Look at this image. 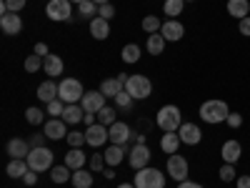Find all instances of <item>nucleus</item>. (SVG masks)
<instances>
[{"label": "nucleus", "instance_id": "obj_34", "mask_svg": "<svg viewBox=\"0 0 250 188\" xmlns=\"http://www.w3.org/2000/svg\"><path fill=\"white\" fill-rule=\"evenodd\" d=\"M78 15L93 20V18L98 15V3H93V0H83V3L78 5Z\"/></svg>", "mask_w": 250, "mask_h": 188}, {"label": "nucleus", "instance_id": "obj_13", "mask_svg": "<svg viewBox=\"0 0 250 188\" xmlns=\"http://www.w3.org/2000/svg\"><path fill=\"white\" fill-rule=\"evenodd\" d=\"M160 35H163L165 40H170V43H178V40H183V35H185V28H183L180 20L168 18V20L163 23V28H160Z\"/></svg>", "mask_w": 250, "mask_h": 188}, {"label": "nucleus", "instance_id": "obj_52", "mask_svg": "<svg viewBox=\"0 0 250 188\" xmlns=\"http://www.w3.org/2000/svg\"><path fill=\"white\" fill-rule=\"evenodd\" d=\"M178 188H205V186H200L195 181H183V183H178Z\"/></svg>", "mask_w": 250, "mask_h": 188}, {"label": "nucleus", "instance_id": "obj_3", "mask_svg": "<svg viewBox=\"0 0 250 188\" xmlns=\"http://www.w3.org/2000/svg\"><path fill=\"white\" fill-rule=\"evenodd\" d=\"M60 91H58V98L62 100V103H80L83 100V95H85V91H83V83L78 80V78H62L60 83Z\"/></svg>", "mask_w": 250, "mask_h": 188}, {"label": "nucleus", "instance_id": "obj_45", "mask_svg": "<svg viewBox=\"0 0 250 188\" xmlns=\"http://www.w3.org/2000/svg\"><path fill=\"white\" fill-rule=\"evenodd\" d=\"M5 3H8V10H10V13H20V10L25 8L28 0H5Z\"/></svg>", "mask_w": 250, "mask_h": 188}, {"label": "nucleus", "instance_id": "obj_10", "mask_svg": "<svg viewBox=\"0 0 250 188\" xmlns=\"http://www.w3.org/2000/svg\"><path fill=\"white\" fill-rule=\"evenodd\" d=\"M85 141H88V145H93V148H100L103 143H108V141H110L108 125H103V123H93V125H88Z\"/></svg>", "mask_w": 250, "mask_h": 188}, {"label": "nucleus", "instance_id": "obj_42", "mask_svg": "<svg viewBox=\"0 0 250 188\" xmlns=\"http://www.w3.org/2000/svg\"><path fill=\"white\" fill-rule=\"evenodd\" d=\"M65 141L70 143V148H80L83 143H88V141H85V133H80V131H70Z\"/></svg>", "mask_w": 250, "mask_h": 188}, {"label": "nucleus", "instance_id": "obj_49", "mask_svg": "<svg viewBox=\"0 0 250 188\" xmlns=\"http://www.w3.org/2000/svg\"><path fill=\"white\" fill-rule=\"evenodd\" d=\"M35 55H40V58H45V55H50V50H48V46L45 43H35V50H33Z\"/></svg>", "mask_w": 250, "mask_h": 188}, {"label": "nucleus", "instance_id": "obj_39", "mask_svg": "<svg viewBox=\"0 0 250 188\" xmlns=\"http://www.w3.org/2000/svg\"><path fill=\"white\" fill-rule=\"evenodd\" d=\"M65 106H68V103H62L60 98H55V100H50L48 103V116H53V118H62V113H65Z\"/></svg>", "mask_w": 250, "mask_h": 188}, {"label": "nucleus", "instance_id": "obj_6", "mask_svg": "<svg viewBox=\"0 0 250 188\" xmlns=\"http://www.w3.org/2000/svg\"><path fill=\"white\" fill-rule=\"evenodd\" d=\"M125 91H128L135 100H145L153 93V83L148 75H130L128 83H125Z\"/></svg>", "mask_w": 250, "mask_h": 188}, {"label": "nucleus", "instance_id": "obj_28", "mask_svg": "<svg viewBox=\"0 0 250 188\" xmlns=\"http://www.w3.org/2000/svg\"><path fill=\"white\" fill-rule=\"evenodd\" d=\"M85 153H83L80 148H70L68 151V156H65V165H68V168L70 171H80L83 168V165H85Z\"/></svg>", "mask_w": 250, "mask_h": 188}, {"label": "nucleus", "instance_id": "obj_51", "mask_svg": "<svg viewBox=\"0 0 250 188\" xmlns=\"http://www.w3.org/2000/svg\"><path fill=\"white\" fill-rule=\"evenodd\" d=\"M45 138H48L45 133H43V136H33V138H30V145H33V148H40V145H43V141H45Z\"/></svg>", "mask_w": 250, "mask_h": 188}, {"label": "nucleus", "instance_id": "obj_24", "mask_svg": "<svg viewBox=\"0 0 250 188\" xmlns=\"http://www.w3.org/2000/svg\"><path fill=\"white\" fill-rule=\"evenodd\" d=\"M83 118H85V111H83L80 103H70V106H65L62 120H65L68 125H78V123H83Z\"/></svg>", "mask_w": 250, "mask_h": 188}, {"label": "nucleus", "instance_id": "obj_36", "mask_svg": "<svg viewBox=\"0 0 250 188\" xmlns=\"http://www.w3.org/2000/svg\"><path fill=\"white\" fill-rule=\"evenodd\" d=\"M120 55H123V60H125V63H138V60H140V48H138L135 43H128V46L123 48V53H120Z\"/></svg>", "mask_w": 250, "mask_h": 188}, {"label": "nucleus", "instance_id": "obj_54", "mask_svg": "<svg viewBox=\"0 0 250 188\" xmlns=\"http://www.w3.org/2000/svg\"><path fill=\"white\" fill-rule=\"evenodd\" d=\"M105 178H115V171L113 168H105Z\"/></svg>", "mask_w": 250, "mask_h": 188}, {"label": "nucleus", "instance_id": "obj_26", "mask_svg": "<svg viewBox=\"0 0 250 188\" xmlns=\"http://www.w3.org/2000/svg\"><path fill=\"white\" fill-rule=\"evenodd\" d=\"M120 91H125V86L118 80V75H115V78H105V80L100 83V93L105 95V98H115Z\"/></svg>", "mask_w": 250, "mask_h": 188}, {"label": "nucleus", "instance_id": "obj_17", "mask_svg": "<svg viewBox=\"0 0 250 188\" xmlns=\"http://www.w3.org/2000/svg\"><path fill=\"white\" fill-rule=\"evenodd\" d=\"M0 30L5 35H18L23 30V20H20L18 13H3L0 15Z\"/></svg>", "mask_w": 250, "mask_h": 188}, {"label": "nucleus", "instance_id": "obj_1", "mask_svg": "<svg viewBox=\"0 0 250 188\" xmlns=\"http://www.w3.org/2000/svg\"><path fill=\"white\" fill-rule=\"evenodd\" d=\"M198 116H200V120H205V123H210V125H218V123H225L228 120V116H230V108H228V103L225 100H205L203 106H200V111H198Z\"/></svg>", "mask_w": 250, "mask_h": 188}, {"label": "nucleus", "instance_id": "obj_53", "mask_svg": "<svg viewBox=\"0 0 250 188\" xmlns=\"http://www.w3.org/2000/svg\"><path fill=\"white\" fill-rule=\"evenodd\" d=\"M83 123H85V125H93V123H95V113H85V118H83Z\"/></svg>", "mask_w": 250, "mask_h": 188}, {"label": "nucleus", "instance_id": "obj_30", "mask_svg": "<svg viewBox=\"0 0 250 188\" xmlns=\"http://www.w3.org/2000/svg\"><path fill=\"white\" fill-rule=\"evenodd\" d=\"M70 178H73V171L68 168L65 163H62V165H55V168H50V181H53V183H68Z\"/></svg>", "mask_w": 250, "mask_h": 188}, {"label": "nucleus", "instance_id": "obj_33", "mask_svg": "<svg viewBox=\"0 0 250 188\" xmlns=\"http://www.w3.org/2000/svg\"><path fill=\"white\" fill-rule=\"evenodd\" d=\"M140 25H143L145 33H150V35H153V33H160V28H163V23H160L158 15H145Z\"/></svg>", "mask_w": 250, "mask_h": 188}, {"label": "nucleus", "instance_id": "obj_46", "mask_svg": "<svg viewBox=\"0 0 250 188\" xmlns=\"http://www.w3.org/2000/svg\"><path fill=\"white\" fill-rule=\"evenodd\" d=\"M228 125H230V128H240V125H243V116L240 113H233L230 111V116H228V120H225Z\"/></svg>", "mask_w": 250, "mask_h": 188}, {"label": "nucleus", "instance_id": "obj_31", "mask_svg": "<svg viewBox=\"0 0 250 188\" xmlns=\"http://www.w3.org/2000/svg\"><path fill=\"white\" fill-rule=\"evenodd\" d=\"M165 43H168V40H165L160 33L148 35V53H150V55H160V53L165 50Z\"/></svg>", "mask_w": 250, "mask_h": 188}, {"label": "nucleus", "instance_id": "obj_8", "mask_svg": "<svg viewBox=\"0 0 250 188\" xmlns=\"http://www.w3.org/2000/svg\"><path fill=\"white\" fill-rule=\"evenodd\" d=\"M165 168H168V176L178 183L188 181V173H190V165H188L185 156H178V153L168 156V165H165Z\"/></svg>", "mask_w": 250, "mask_h": 188}, {"label": "nucleus", "instance_id": "obj_14", "mask_svg": "<svg viewBox=\"0 0 250 188\" xmlns=\"http://www.w3.org/2000/svg\"><path fill=\"white\" fill-rule=\"evenodd\" d=\"M43 133L50 138V141H60V138H68V123L62 118H53V120H45L43 125Z\"/></svg>", "mask_w": 250, "mask_h": 188}, {"label": "nucleus", "instance_id": "obj_15", "mask_svg": "<svg viewBox=\"0 0 250 188\" xmlns=\"http://www.w3.org/2000/svg\"><path fill=\"white\" fill-rule=\"evenodd\" d=\"M240 156H243V145H240V141H235V138H230V141H225L223 143V148H220V158H223V163H238L240 161Z\"/></svg>", "mask_w": 250, "mask_h": 188}, {"label": "nucleus", "instance_id": "obj_22", "mask_svg": "<svg viewBox=\"0 0 250 188\" xmlns=\"http://www.w3.org/2000/svg\"><path fill=\"white\" fill-rule=\"evenodd\" d=\"M58 91H60V86H58L55 80H45V83H40V86H38V100H43L45 106H48L50 100H55V98H58Z\"/></svg>", "mask_w": 250, "mask_h": 188}, {"label": "nucleus", "instance_id": "obj_20", "mask_svg": "<svg viewBox=\"0 0 250 188\" xmlns=\"http://www.w3.org/2000/svg\"><path fill=\"white\" fill-rule=\"evenodd\" d=\"M228 15L235 18V20H243L250 15V0H228Z\"/></svg>", "mask_w": 250, "mask_h": 188}, {"label": "nucleus", "instance_id": "obj_25", "mask_svg": "<svg viewBox=\"0 0 250 188\" xmlns=\"http://www.w3.org/2000/svg\"><path fill=\"white\" fill-rule=\"evenodd\" d=\"M28 171H30V165H28L25 158H10L8 168H5V173H8L10 178H23Z\"/></svg>", "mask_w": 250, "mask_h": 188}, {"label": "nucleus", "instance_id": "obj_2", "mask_svg": "<svg viewBox=\"0 0 250 188\" xmlns=\"http://www.w3.org/2000/svg\"><path fill=\"white\" fill-rule=\"evenodd\" d=\"M155 125L163 133H175L180 125H183V113L178 106H163L155 116Z\"/></svg>", "mask_w": 250, "mask_h": 188}, {"label": "nucleus", "instance_id": "obj_55", "mask_svg": "<svg viewBox=\"0 0 250 188\" xmlns=\"http://www.w3.org/2000/svg\"><path fill=\"white\" fill-rule=\"evenodd\" d=\"M118 188H135V183H120Z\"/></svg>", "mask_w": 250, "mask_h": 188}, {"label": "nucleus", "instance_id": "obj_47", "mask_svg": "<svg viewBox=\"0 0 250 188\" xmlns=\"http://www.w3.org/2000/svg\"><path fill=\"white\" fill-rule=\"evenodd\" d=\"M238 30H240V35H248L250 38V15L243 18V20H238Z\"/></svg>", "mask_w": 250, "mask_h": 188}, {"label": "nucleus", "instance_id": "obj_9", "mask_svg": "<svg viewBox=\"0 0 250 188\" xmlns=\"http://www.w3.org/2000/svg\"><path fill=\"white\" fill-rule=\"evenodd\" d=\"M150 148L145 143H135L133 145V151L128 153V163H130V168L133 171H140V168H148L150 165Z\"/></svg>", "mask_w": 250, "mask_h": 188}, {"label": "nucleus", "instance_id": "obj_50", "mask_svg": "<svg viewBox=\"0 0 250 188\" xmlns=\"http://www.w3.org/2000/svg\"><path fill=\"white\" fill-rule=\"evenodd\" d=\"M235 186L238 188H250V176H238L235 178Z\"/></svg>", "mask_w": 250, "mask_h": 188}, {"label": "nucleus", "instance_id": "obj_38", "mask_svg": "<svg viewBox=\"0 0 250 188\" xmlns=\"http://www.w3.org/2000/svg\"><path fill=\"white\" fill-rule=\"evenodd\" d=\"M113 100H115V106H118L120 111H130V106H133V100H135V98H133L128 91H120Z\"/></svg>", "mask_w": 250, "mask_h": 188}, {"label": "nucleus", "instance_id": "obj_7", "mask_svg": "<svg viewBox=\"0 0 250 188\" xmlns=\"http://www.w3.org/2000/svg\"><path fill=\"white\" fill-rule=\"evenodd\" d=\"M45 15L50 20H55V23H68L70 15H73V3L70 0H48Z\"/></svg>", "mask_w": 250, "mask_h": 188}, {"label": "nucleus", "instance_id": "obj_35", "mask_svg": "<svg viewBox=\"0 0 250 188\" xmlns=\"http://www.w3.org/2000/svg\"><path fill=\"white\" fill-rule=\"evenodd\" d=\"M218 176H220L223 183H233V181L238 178L235 165H233V163H223V165H220V171H218Z\"/></svg>", "mask_w": 250, "mask_h": 188}, {"label": "nucleus", "instance_id": "obj_32", "mask_svg": "<svg viewBox=\"0 0 250 188\" xmlns=\"http://www.w3.org/2000/svg\"><path fill=\"white\" fill-rule=\"evenodd\" d=\"M183 8H185V0H165V3H163V13L168 18H173V20H178Z\"/></svg>", "mask_w": 250, "mask_h": 188}, {"label": "nucleus", "instance_id": "obj_48", "mask_svg": "<svg viewBox=\"0 0 250 188\" xmlns=\"http://www.w3.org/2000/svg\"><path fill=\"white\" fill-rule=\"evenodd\" d=\"M20 181H23L25 186H35V183H38V173H35V171H28V173H25L23 178H20Z\"/></svg>", "mask_w": 250, "mask_h": 188}, {"label": "nucleus", "instance_id": "obj_23", "mask_svg": "<svg viewBox=\"0 0 250 188\" xmlns=\"http://www.w3.org/2000/svg\"><path fill=\"white\" fill-rule=\"evenodd\" d=\"M180 145H183V141H180L178 131H175V133H163V138H160V148H163V153L173 156V153H178Z\"/></svg>", "mask_w": 250, "mask_h": 188}, {"label": "nucleus", "instance_id": "obj_40", "mask_svg": "<svg viewBox=\"0 0 250 188\" xmlns=\"http://www.w3.org/2000/svg\"><path fill=\"white\" fill-rule=\"evenodd\" d=\"M98 123H103V125H108V128H110V125L115 123V111L110 106H105V108L98 113Z\"/></svg>", "mask_w": 250, "mask_h": 188}, {"label": "nucleus", "instance_id": "obj_21", "mask_svg": "<svg viewBox=\"0 0 250 188\" xmlns=\"http://www.w3.org/2000/svg\"><path fill=\"white\" fill-rule=\"evenodd\" d=\"M30 148H33V145H30L28 141H23V138L8 141V156H10V158H28Z\"/></svg>", "mask_w": 250, "mask_h": 188}, {"label": "nucleus", "instance_id": "obj_37", "mask_svg": "<svg viewBox=\"0 0 250 188\" xmlns=\"http://www.w3.org/2000/svg\"><path fill=\"white\" fill-rule=\"evenodd\" d=\"M25 120H28L30 125H45L43 111H40V108H35V106H30V108L25 111Z\"/></svg>", "mask_w": 250, "mask_h": 188}, {"label": "nucleus", "instance_id": "obj_56", "mask_svg": "<svg viewBox=\"0 0 250 188\" xmlns=\"http://www.w3.org/2000/svg\"><path fill=\"white\" fill-rule=\"evenodd\" d=\"M93 3H98V5H105V3H110V0H93Z\"/></svg>", "mask_w": 250, "mask_h": 188}, {"label": "nucleus", "instance_id": "obj_16", "mask_svg": "<svg viewBox=\"0 0 250 188\" xmlns=\"http://www.w3.org/2000/svg\"><path fill=\"white\" fill-rule=\"evenodd\" d=\"M178 136L185 145H198L203 141V131L198 128L195 123H183L180 128H178Z\"/></svg>", "mask_w": 250, "mask_h": 188}, {"label": "nucleus", "instance_id": "obj_58", "mask_svg": "<svg viewBox=\"0 0 250 188\" xmlns=\"http://www.w3.org/2000/svg\"><path fill=\"white\" fill-rule=\"evenodd\" d=\"M185 3H188V0H185ZM190 3H193V0H190Z\"/></svg>", "mask_w": 250, "mask_h": 188}, {"label": "nucleus", "instance_id": "obj_12", "mask_svg": "<svg viewBox=\"0 0 250 188\" xmlns=\"http://www.w3.org/2000/svg\"><path fill=\"white\" fill-rule=\"evenodd\" d=\"M108 133H110V143H113V145H125V143L133 138L130 125H128V123H123V120H115L110 128H108Z\"/></svg>", "mask_w": 250, "mask_h": 188}, {"label": "nucleus", "instance_id": "obj_59", "mask_svg": "<svg viewBox=\"0 0 250 188\" xmlns=\"http://www.w3.org/2000/svg\"><path fill=\"white\" fill-rule=\"evenodd\" d=\"M45 3H48V0H45Z\"/></svg>", "mask_w": 250, "mask_h": 188}, {"label": "nucleus", "instance_id": "obj_41", "mask_svg": "<svg viewBox=\"0 0 250 188\" xmlns=\"http://www.w3.org/2000/svg\"><path fill=\"white\" fill-rule=\"evenodd\" d=\"M40 68H43V58H40V55L33 53V55L25 58V70H28V73H38Z\"/></svg>", "mask_w": 250, "mask_h": 188}, {"label": "nucleus", "instance_id": "obj_11", "mask_svg": "<svg viewBox=\"0 0 250 188\" xmlns=\"http://www.w3.org/2000/svg\"><path fill=\"white\" fill-rule=\"evenodd\" d=\"M80 106H83V111L85 113H100L103 108H105V95H103L100 91H85V95H83V100H80Z\"/></svg>", "mask_w": 250, "mask_h": 188}, {"label": "nucleus", "instance_id": "obj_4", "mask_svg": "<svg viewBox=\"0 0 250 188\" xmlns=\"http://www.w3.org/2000/svg\"><path fill=\"white\" fill-rule=\"evenodd\" d=\"M53 151L50 148H45V145H40V148H30V153H28V165H30V171H35V173H43V171H50L53 168Z\"/></svg>", "mask_w": 250, "mask_h": 188}, {"label": "nucleus", "instance_id": "obj_27", "mask_svg": "<svg viewBox=\"0 0 250 188\" xmlns=\"http://www.w3.org/2000/svg\"><path fill=\"white\" fill-rule=\"evenodd\" d=\"M125 153H128V148H125V145H113V143H110V148L105 151V163L110 165V168H115V165L123 163Z\"/></svg>", "mask_w": 250, "mask_h": 188}, {"label": "nucleus", "instance_id": "obj_43", "mask_svg": "<svg viewBox=\"0 0 250 188\" xmlns=\"http://www.w3.org/2000/svg\"><path fill=\"white\" fill-rule=\"evenodd\" d=\"M90 168H93L95 173L105 168V153H95V156H90Z\"/></svg>", "mask_w": 250, "mask_h": 188}, {"label": "nucleus", "instance_id": "obj_44", "mask_svg": "<svg viewBox=\"0 0 250 188\" xmlns=\"http://www.w3.org/2000/svg\"><path fill=\"white\" fill-rule=\"evenodd\" d=\"M98 15H100V18H105V20L115 18V5H113V3H105V5H98Z\"/></svg>", "mask_w": 250, "mask_h": 188}, {"label": "nucleus", "instance_id": "obj_5", "mask_svg": "<svg viewBox=\"0 0 250 188\" xmlns=\"http://www.w3.org/2000/svg\"><path fill=\"white\" fill-rule=\"evenodd\" d=\"M135 188H165V173L158 168H140L135 171Z\"/></svg>", "mask_w": 250, "mask_h": 188}, {"label": "nucleus", "instance_id": "obj_19", "mask_svg": "<svg viewBox=\"0 0 250 188\" xmlns=\"http://www.w3.org/2000/svg\"><path fill=\"white\" fill-rule=\"evenodd\" d=\"M90 35H93L95 40H105V38L110 35V20L95 15V18L90 20Z\"/></svg>", "mask_w": 250, "mask_h": 188}, {"label": "nucleus", "instance_id": "obj_18", "mask_svg": "<svg viewBox=\"0 0 250 188\" xmlns=\"http://www.w3.org/2000/svg\"><path fill=\"white\" fill-rule=\"evenodd\" d=\"M43 70H45L50 78H58V75H62V70H65V63H62L60 55L50 53V55L43 58Z\"/></svg>", "mask_w": 250, "mask_h": 188}, {"label": "nucleus", "instance_id": "obj_57", "mask_svg": "<svg viewBox=\"0 0 250 188\" xmlns=\"http://www.w3.org/2000/svg\"><path fill=\"white\" fill-rule=\"evenodd\" d=\"M70 3H75V5H80V3H83V0H70Z\"/></svg>", "mask_w": 250, "mask_h": 188}, {"label": "nucleus", "instance_id": "obj_29", "mask_svg": "<svg viewBox=\"0 0 250 188\" xmlns=\"http://www.w3.org/2000/svg\"><path fill=\"white\" fill-rule=\"evenodd\" d=\"M70 183H73L75 188H90V186H93V173H90V171H85V168L73 171V178H70Z\"/></svg>", "mask_w": 250, "mask_h": 188}]
</instances>
